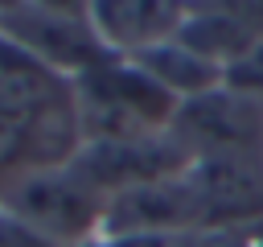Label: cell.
<instances>
[{
    "instance_id": "8",
    "label": "cell",
    "mask_w": 263,
    "mask_h": 247,
    "mask_svg": "<svg viewBox=\"0 0 263 247\" xmlns=\"http://www.w3.org/2000/svg\"><path fill=\"white\" fill-rule=\"evenodd\" d=\"M136 62H140L177 103H189V99H197V95L222 86V66L210 62V58H201L197 49H189L181 37L136 54Z\"/></svg>"
},
{
    "instance_id": "10",
    "label": "cell",
    "mask_w": 263,
    "mask_h": 247,
    "mask_svg": "<svg viewBox=\"0 0 263 247\" xmlns=\"http://www.w3.org/2000/svg\"><path fill=\"white\" fill-rule=\"evenodd\" d=\"M0 247H53V243H45L41 235H33L25 222H16V218L0 206Z\"/></svg>"
},
{
    "instance_id": "4",
    "label": "cell",
    "mask_w": 263,
    "mask_h": 247,
    "mask_svg": "<svg viewBox=\"0 0 263 247\" xmlns=\"http://www.w3.org/2000/svg\"><path fill=\"white\" fill-rule=\"evenodd\" d=\"M205 235H238L263 222V156H201L189 165Z\"/></svg>"
},
{
    "instance_id": "9",
    "label": "cell",
    "mask_w": 263,
    "mask_h": 247,
    "mask_svg": "<svg viewBox=\"0 0 263 247\" xmlns=\"http://www.w3.org/2000/svg\"><path fill=\"white\" fill-rule=\"evenodd\" d=\"M222 86H230V91H238L242 99H251V103L263 107V41H259L255 49H247L242 58H234V62L222 70Z\"/></svg>"
},
{
    "instance_id": "7",
    "label": "cell",
    "mask_w": 263,
    "mask_h": 247,
    "mask_svg": "<svg viewBox=\"0 0 263 247\" xmlns=\"http://www.w3.org/2000/svg\"><path fill=\"white\" fill-rule=\"evenodd\" d=\"M177 37L226 70L263 41V0H189V16Z\"/></svg>"
},
{
    "instance_id": "6",
    "label": "cell",
    "mask_w": 263,
    "mask_h": 247,
    "mask_svg": "<svg viewBox=\"0 0 263 247\" xmlns=\"http://www.w3.org/2000/svg\"><path fill=\"white\" fill-rule=\"evenodd\" d=\"M189 0H90V29L107 54L136 58L181 33Z\"/></svg>"
},
{
    "instance_id": "3",
    "label": "cell",
    "mask_w": 263,
    "mask_h": 247,
    "mask_svg": "<svg viewBox=\"0 0 263 247\" xmlns=\"http://www.w3.org/2000/svg\"><path fill=\"white\" fill-rule=\"evenodd\" d=\"M173 136L193 161L201 156H263V107L230 86H214L177 107Z\"/></svg>"
},
{
    "instance_id": "2",
    "label": "cell",
    "mask_w": 263,
    "mask_h": 247,
    "mask_svg": "<svg viewBox=\"0 0 263 247\" xmlns=\"http://www.w3.org/2000/svg\"><path fill=\"white\" fill-rule=\"evenodd\" d=\"M4 210L53 247H99L107 222V193L95 189L74 165L21 173Z\"/></svg>"
},
{
    "instance_id": "11",
    "label": "cell",
    "mask_w": 263,
    "mask_h": 247,
    "mask_svg": "<svg viewBox=\"0 0 263 247\" xmlns=\"http://www.w3.org/2000/svg\"><path fill=\"white\" fill-rule=\"evenodd\" d=\"M33 12L45 16H66V21H90V0H21Z\"/></svg>"
},
{
    "instance_id": "5",
    "label": "cell",
    "mask_w": 263,
    "mask_h": 247,
    "mask_svg": "<svg viewBox=\"0 0 263 247\" xmlns=\"http://www.w3.org/2000/svg\"><path fill=\"white\" fill-rule=\"evenodd\" d=\"M95 189H103L107 198L148 185V181H164L177 177L193 165V156L185 152V144L168 132L160 136H144V140H119V144H82L78 156L70 161Z\"/></svg>"
},
{
    "instance_id": "1",
    "label": "cell",
    "mask_w": 263,
    "mask_h": 247,
    "mask_svg": "<svg viewBox=\"0 0 263 247\" xmlns=\"http://www.w3.org/2000/svg\"><path fill=\"white\" fill-rule=\"evenodd\" d=\"M74 111L82 144H119V140H144L160 136L177 119V99L136 62L107 54L90 70H82L74 82Z\"/></svg>"
}]
</instances>
